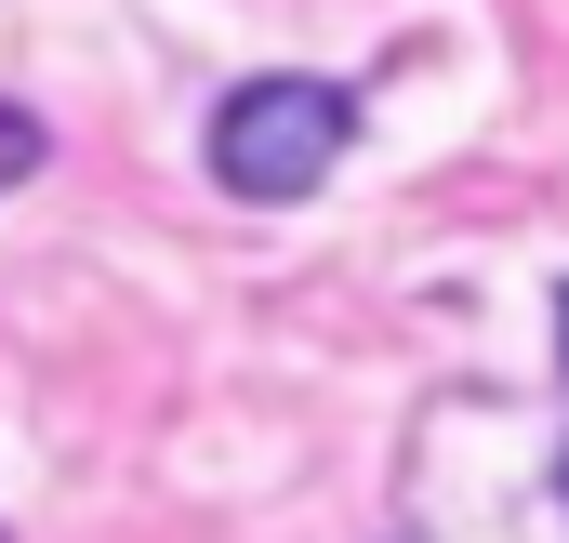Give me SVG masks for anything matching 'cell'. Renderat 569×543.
I'll use <instances>...</instances> for the list:
<instances>
[{
  "label": "cell",
  "mask_w": 569,
  "mask_h": 543,
  "mask_svg": "<svg viewBox=\"0 0 569 543\" xmlns=\"http://www.w3.org/2000/svg\"><path fill=\"white\" fill-rule=\"evenodd\" d=\"M345 134H358V93L345 80H305V67H279V80H239L226 107H212V186L226 199H318V172L345 159Z\"/></svg>",
  "instance_id": "cell-1"
},
{
  "label": "cell",
  "mask_w": 569,
  "mask_h": 543,
  "mask_svg": "<svg viewBox=\"0 0 569 543\" xmlns=\"http://www.w3.org/2000/svg\"><path fill=\"white\" fill-rule=\"evenodd\" d=\"M40 159H53V134H40V107H13V93H0V199H13V186H27Z\"/></svg>",
  "instance_id": "cell-2"
},
{
  "label": "cell",
  "mask_w": 569,
  "mask_h": 543,
  "mask_svg": "<svg viewBox=\"0 0 569 543\" xmlns=\"http://www.w3.org/2000/svg\"><path fill=\"white\" fill-rule=\"evenodd\" d=\"M557 372H569V305H557Z\"/></svg>",
  "instance_id": "cell-3"
},
{
  "label": "cell",
  "mask_w": 569,
  "mask_h": 543,
  "mask_svg": "<svg viewBox=\"0 0 569 543\" xmlns=\"http://www.w3.org/2000/svg\"><path fill=\"white\" fill-rule=\"evenodd\" d=\"M557 504H569V451H557Z\"/></svg>",
  "instance_id": "cell-4"
}]
</instances>
